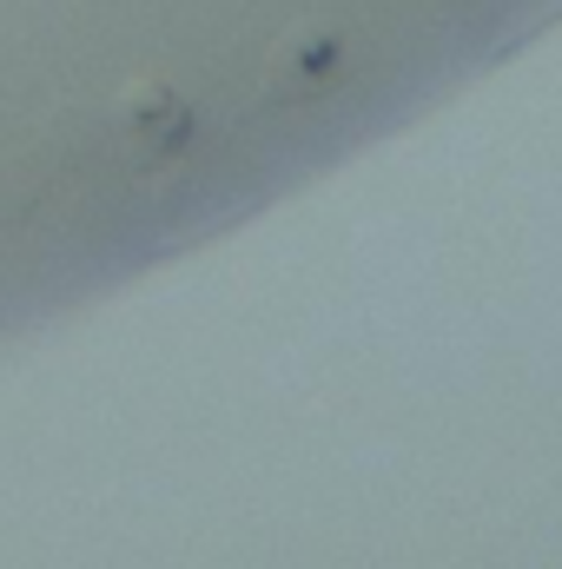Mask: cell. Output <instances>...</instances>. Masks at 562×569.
Masks as SVG:
<instances>
[{"label": "cell", "instance_id": "obj_2", "mask_svg": "<svg viewBox=\"0 0 562 569\" xmlns=\"http://www.w3.org/2000/svg\"><path fill=\"white\" fill-rule=\"evenodd\" d=\"M331 67H338V40H311V47H304V73H311V80H324Z\"/></svg>", "mask_w": 562, "mask_h": 569}, {"label": "cell", "instance_id": "obj_1", "mask_svg": "<svg viewBox=\"0 0 562 569\" xmlns=\"http://www.w3.org/2000/svg\"><path fill=\"white\" fill-rule=\"evenodd\" d=\"M133 127H140V152L145 159H159V152H179V146L192 140V113H185V100H172V93H159V87H140L133 100Z\"/></svg>", "mask_w": 562, "mask_h": 569}]
</instances>
